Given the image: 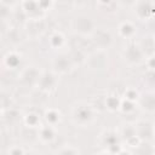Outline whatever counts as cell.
<instances>
[{
    "mask_svg": "<svg viewBox=\"0 0 155 155\" xmlns=\"http://www.w3.org/2000/svg\"><path fill=\"white\" fill-rule=\"evenodd\" d=\"M98 111L96 110V108L87 102H78L71 107V121L74 125L79 126V127H88L91 126L96 120Z\"/></svg>",
    "mask_w": 155,
    "mask_h": 155,
    "instance_id": "cell-1",
    "label": "cell"
},
{
    "mask_svg": "<svg viewBox=\"0 0 155 155\" xmlns=\"http://www.w3.org/2000/svg\"><path fill=\"white\" fill-rule=\"evenodd\" d=\"M71 29L78 35L91 36V34L94 31L96 28L93 21L90 17H87L86 15H78L71 21Z\"/></svg>",
    "mask_w": 155,
    "mask_h": 155,
    "instance_id": "cell-2",
    "label": "cell"
},
{
    "mask_svg": "<svg viewBox=\"0 0 155 155\" xmlns=\"http://www.w3.org/2000/svg\"><path fill=\"white\" fill-rule=\"evenodd\" d=\"M144 57H145V53L143 52L139 44L131 41L125 45L122 51V58L126 63L131 65H136V64H139L144 59Z\"/></svg>",
    "mask_w": 155,
    "mask_h": 155,
    "instance_id": "cell-3",
    "label": "cell"
},
{
    "mask_svg": "<svg viewBox=\"0 0 155 155\" xmlns=\"http://www.w3.org/2000/svg\"><path fill=\"white\" fill-rule=\"evenodd\" d=\"M58 74L54 73L53 70L52 71H42L40 74V78H39V81L36 84V87L44 92V93H52L56 91L57 86H58V82H59V79H58Z\"/></svg>",
    "mask_w": 155,
    "mask_h": 155,
    "instance_id": "cell-4",
    "label": "cell"
},
{
    "mask_svg": "<svg viewBox=\"0 0 155 155\" xmlns=\"http://www.w3.org/2000/svg\"><path fill=\"white\" fill-rule=\"evenodd\" d=\"M91 44L96 47V50H103L105 51L113 45V35L107 29H94V31L91 34Z\"/></svg>",
    "mask_w": 155,
    "mask_h": 155,
    "instance_id": "cell-5",
    "label": "cell"
},
{
    "mask_svg": "<svg viewBox=\"0 0 155 155\" xmlns=\"http://www.w3.org/2000/svg\"><path fill=\"white\" fill-rule=\"evenodd\" d=\"M108 63H109V61H108V56H107L105 51L96 50L94 52H92L91 54L87 56L85 64L92 71H102V70L107 69Z\"/></svg>",
    "mask_w": 155,
    "mask_h": 155,
    "instance_id": "cell-6",
    "label": "cell"
},
{
    "mask_svg": "<svg viewBox=\"0 0 155 155\" xmlns=\"http://www.w3.org/2000/svg\"><path fill=\"white\" fill-rule=\"evenodd\" d=\"M133 8L137 18L140 21H150L155 18V2L151 0H138Z\"/></svg>",
    "mask_w": 155,
    "mask_h": 155,
    "instance_id": "cell-7",
    "label": "cell"
},
{
    "mask_svg": "<svg viewBox=\"0 0 155 155\" xmlns=\"http://www.w3.org/2000/svg\"><path fill=\"white\" fill-rule=\"evenodd\" d=\"M74 68H75V64L68 53H61L52 59V70L58 75L68 74Z\"/></svg>",
    "mask_w": 155,
    "mask_h": 155,
    "instance_id": "cell-8",
    "label": "cell"
},
{
    "mask_svg": "<svg viewBox=\"0 0 155 155\" xmlns=\"http://www.w3.org/2000/svg\"><path fill=\"white\" fill-rule=\"evenodd\" d=\"M21 7L28 19H40L45 15V11L40 7L39 0H22Z\"/></svg>",
    "mask_w": 155,
    "mask_h": 155,
    "instance_id": "cell-9",
    "label": "cell"
},
{
    "mask_svg": "<svg viewBox=\"0 0 155 155\" xmlns=\"http://www.w3.org/2000/svg\"><path fill=\"white\" fill-rule=\"evenodd\" d=\"M137 136L140 140L149 142L153 139V136H155V125L151 124L148 120H139L134 124Z\"/></svg>",
    "mask_w": 155,
    "mask_h": 155,
    "instance_id": "cell-10",
    "label": "cell"
},
{
    "mask_svg": "<svg viewBox=\"0 0 155 155\" xmlns=\"http://www.w3.org/2000/svg\"><path fill=\"white\" fill-rule=\"evenodd\" d=\"M137 105L139 109L147 113H154L155 111V91L142 92L137 101Z\"/></svg>",
    "mask_w": 155,
    "mask_h": 155,
    "instance_id": "cell-11",
    "label": "cell"
},
{
    "mask_svg": "<svg viewBox=\"0 0 155 155\" xmlns=\"http://www.w3.org/2000/svg\"><path fill=\"white\" fill-rule=\"evenodd\" d=\"M56 136H57V132H56L54 126L47 124V125H42V126L39 127L38 138H39V140L41 143L50 144V143H52L56 139Z\"/></svg>",
    "mask_w": 155,
    "mask_h": 155,
    "instance_id": "cell-12",
    "label": "cell"
},
{
    "mask_svg": "<svg viewBox=\"0 0 155 155\" xmlns=\"http://www.w3.org/2000/svg\"><path fill=\"white\" fill-rule=\"evenodd\" d=\"M99 139H101V143L108 148L115 145V144H119L121 138H120V134H119V131L116 130H111V128H108V130H104L101 134H99Z\"/></svg>",
    "mask_w": 155,
    "mask_h": 155,
    "instance_id": "cell-13",
    "label": "cell"
},
{
    "mask_svg": "<svg viewBox=\"0 0 155 155\" xmlns=\"http://www.w3.org/2000/svg\"><path fill=\"white\" fill-rule=\"evenodd\" d=\"M40 74H41V73H39L34 67H28V68H25V69L21 73L19 79H21V81H22L23 84H25V85H30V86L35 85V86H36V84H38V81H39V78H40Z\"/></svg>",
    "mask_w": 155,
    "mask_h": 155,
    "instance_id": "cell-14",
    "label": "cell"
},
{
    "mask_svg": "<svg viewBox=\"0 0 155 155\" xmlns=\"http://www.w3.org/2000/svg\"><path fill=\"white\" fill-rule=\"evenodd\" d=\"M136 33H137V28L131 21H124L117 27V34L122 39L130 40L136 35Z\"/></svg>",
    "mask_w": 155,
    "mask_h": 155,
    "instance_id": "cell-15",
    "label": "cell"
},
{
    "mask_svg": "<svg viewBox=\"0 0 155 155\" xmlns=\"http://www.w3.org/2000/svg\"><path fill=\"white\" fill-rule=\"evenodd\" d=\"M21 61H22V56L16 52V51H8L5 56H4V59H2V64L5 68H7L8 70H13L16 68H18V65L21 64Z\"/></svg>",
    "mask_w": 155,
    "mask_h": 155,
    "instance_id": "cell-16",
    "label": "cell"
},
{
    "mask_svg": "<svg viewBox=\"0 0 155 155\" xmlns=\"http://www.w3.org/2000/svg\"><path fill=\"white\" fill-rule=\"evenodd\" d=\"M62 113L59 109L57 108H47L44 111V119L46 121V124L56 126L62 121Z\"/></svg>",
    "mask_w": 155,
    "mask_h": 155,
    "instance_id": "cell-17",
    "label": "cell"
},
{
    "mask_svg": "<svg viewBox=\"0 0 155 155\" xmlns=\"http://www.w3.org/2000/svg\"><path fill=\"white\" fill-rule=\"evenodd\" d=\"M48 45L53 50H58V48H62L64 45H65V36L63 35L62 31L59 30H54L48 36Z\"/></svg>",
    "mask_w": 155,
    "mask_h": 155,
    "instance_id": "cell-18",
    "label": "cell"
},
{
    "mask_svg": "<svg viewBox=\"0 0 155 155\" xmlns=\"http://www.w3.org/2000/svg\"><path fill=\"white\" fill-rule=\"evenodd\" d=\"M121 101L122 98L119 97V94L116 93H111V94H107L105 96V109L110 113H115L120 110V105H121Z\"/></svg>",
    "mask_w": 155,
    "mask_h": 155,
    "instance_id": "cell-19",
    "label": "cell"
},
{
    "mask_svg": "<svg viewBox=\"0 0 155 155\" xmlns=\"http://www.w3.org/2000/svg\"><path fill=\"white\" fill-rule=\"evenodd\" d=\"M23 122L27 127L30 128H35V127H40V116L39 114L34 113V111H29L23 116Z\"/></svg>",
    "mask_w": 155,
    "mask_h": 155,
    "instance_id": "cell-20",
    "label": "cell"
},
{
    "mask_svg": "<svg viewBox=\"0 0 155 155\" xmlns=\"http://www.w3.org/2000/svg\"><path fill=\"white\" fill-rule=\"evenodd\" d=\"M136 108H137V103L136 102H132V101H128L126 98H122L119 111H121L124 114H131V113H133L136 110Z\"/></svg>",
    "mask_w": 155,
    "mask_h": 155,
    "instance_id": "cell-21",
    "label": "cell"
},
{
    "mask_svg": "<svg viewBox=\"0 0 155 155\" xmlns=\"http://www.w3.org/2000/svg\"><path fill=\"white\" fill-rule=\"evenodd\" d=\"M139 94H140V92L136 87H126L124 91V98L132 101V102H136V103L139 98Z\"/></svg>",
    "mask_w": 155,
    "mask_h": 155,
    "instance_id": "cell-22",
    "label": "cell"
},
{
    "mask_svg": "<svg viewBox=\"0 0 155 155\" xmlns=\"http://www.w3.org/2000/svg\"><path fill=\"white\" fill-rule=\"evenodd\" d=\"M57 153H59V154H79L80 150H79L78 148H75L74 145L67 144V145H63L62 149L57 150Z\"/></svg>",
    "mask_w": 155,
    "mask_h": 155,
    "instance_id": "cell-23",
    "label": "cell"
},
{
    "mask_svg": "<svg viewBox=\"0 0 155 155\" xmlns=\"http://www.w3.org/2000/svg\"><path fill=\"white\" fill-rule=\"evenodd\" d=\"M39 4H40V7L46 12L53 6V0H39Z\"/></svg>",
    "mask_w": 155,
    "mask_h": 155,
    "instance_id": "cell-24",
    "label": "cell"
},
{
    "mask_svg": "<svg viewBox=\"0 0 155 155\" xmlns=\"http://www.w3.org/2000/svg\"><path fill=\"white\" fill-rule=\"evenodd\" d=\"M145 63H147V67L149 70H155V54L153 53L149 57H147Z\"/></svg>",
    "mask_w": 155,
    "mask_h": 155,
    "instance_id": "cell-25",
    "label": "cell"
},
{
    "mask_svg": "<svg viewBox=\"0 0 155 155\" xmlns=\"http://www.w3.org/2000/svg\"><path fill=\"white\" fill-rule=\"evenodd\" d=\"M7 153H8V154H24V153H27V150L23 149V148H21V147L15 145L13 148H10V149L7 150Z\"/></svg>",
    "mask_w": 155,
    "mask_h": 155,
    "instance_id": "cell-26",
    "label": "cell"
},
{
    "mask_svg": "<svg viewBox=\"0 0 155 155\" xmlns=\"http://www.w3.org/2000/svg\"><path fill=\"white\" fill-rule=\"evenodd\" d=\"M116 1L122 6H130V7H133L138 2V0H116Z\"/></svg>",
    "mask_w": 155,
    "mask_h": 155,
    "instance_id": "cell-27",
    "label": "cell"
},
{
    "mask_svg": "<svg viewBox=\"0 0 155 155\" xmlns=\"http://www.w3.org/2000/svg\"><path fill=\"white\" fill-rule=\"evenodd\" d=\"M114 2V0H97V4L99 7H107L109 5H111Z\"/></svg>",
    "mask_w": 155,
    "mask_h": 155,
    "instance_id": "cell-28",
    "label": "cell"
},
{
    "mask_svg": "<svg viewBox=\"0 0 155 155\" xmlns=\"http://www.w3.org/2000/svg\"><path fill=\"white\" fill-rule=\"evenodd\" d=\"M18 2V0H1V5H6V6H15Z\"/></svg>",
    "mask_w": 155,
    "mask_h": 155,
    "instance_id": "cell-29",
    "label": "cell"
},
{
    "mask_svg": "<svg viewBox=\"0 0 155 155\" xmlns=\"http://www.w3.org/2000/svg\"><path fill=\"white\" fill-rule=\"evenodd\" d=\"M154 42H155V35H154Z\"/></svg>",
    "mask_w": 155,
    "mask_h": 155,
    "instance_id": "cell-30",
    "label": "cell"
}]
</instances>
